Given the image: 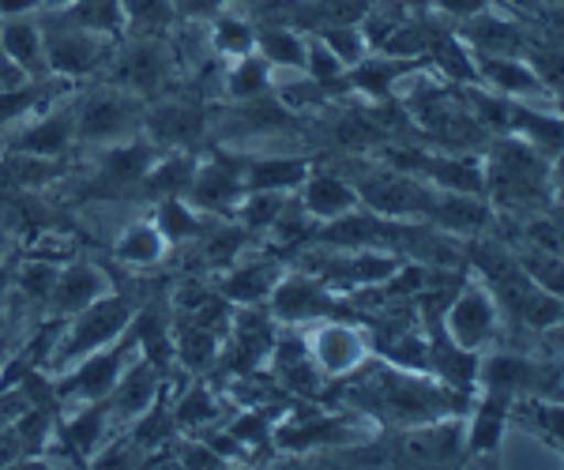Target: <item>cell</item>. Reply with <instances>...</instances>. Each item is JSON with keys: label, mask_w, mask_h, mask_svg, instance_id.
<instances>
[{"label": "cell", "mask_w": 564, "mask_h": 470, "mask_svg": "<svg viewBox=\"0 0 564 470\" xmlns=\"http://www.w3.org/2000/svg\"><path fill=\"white\" fill-rule=\"evenodd\" d=\"M76 23H84V26H113L117 23V0H79Z\"/></svg>", "instance_id": "60d3db41"}, {"label": "cell", "mask_w": 564, "mask_h": 470, "mask_svg": "<svg viewBox=\"0 0 564 470\" xmlns=\"http://www.w3.org/2000/svg\"><path fill=\"white\" fill-rule=\"evenodd\" d=\"M448 324H452V342L463 350H475L494 336V305H489L486 294L467 291L452 305Z\"/></svg>", "instance_id": "3957f363"}, {"label": "cell", "mask_w": 564, "mask_h": 470, "mask_svg": "<svg viewBox=\"0 0 564 470\" xmlns=\"http://www.w3.org/2000/svg\"><path fill=\"white\" fill-rule=\"evenodd\" d=\"M154 400V373L148 365H140V369H132L129 376H124V384H121V392H117V403H121V414H135V411H143Z\"/></svg>", "instance_id": "83f0119b"}, {"label": "cell", "mask_w": 564, "mask_h": 470, "mask_svg": "<svg viewBox=\"0 0 564 470\" xmlns=\"http://www.w3.org/2000/svg\"><path fill=\"white\" fill-rule=\"evenodd\" d=\"M481 68H486V76L494 79L500 90H512V95H527V90H539V76H534V72H527L523 65H516V61L489 57V61H481Z\"/></svg>", "instance_id": "cb8c5ba5"}, {"label": "cell", "mask_w": 564, "mask_h": 470, "mask_svg": "<svg viewBox=\"0 0 564 470\" xmlns=\"http://www.w3.org/2000/svg\"><path fill=\"white\" fill-rule=\"evenodd\" d=\"M324 42L339 61H358L361 57V39H358V31H350V26H339V23L327 26Z\"/></svg>", "instance_id": "f35d334b"}, {"label": "cell", "mask_w": 564, "mask_h": 470, "mask_svg": "<svg viewBox=\"0 0 564 470\" xmlns=\"http://www.w3.org/2000/svg\"><path fill=\"white\" fill-rule=\"evenodd\" d=\"M436 365L444 369V376H448L452 384H467L470 373H475V361H470L467 350L456 347V342H448V339L436 342Z\"/></svg>", "instance_id": "4dcf8cb0"}, {"label": "cell", "mask_w": 564, "mask_h": 470, "mask_svg": "<svg viewBox=\"0 0 564 470\" xmlns=\"http://www.w3.org/2000/svg\"><path fill=\"white\" fill-rule=\"evenodd\" d=\"M39 98H42V90H0V124L26 113Z\"/></svg>", "instance_id": "7bdbcfd3"}, {"label": "cell", "mask_w": 564, "mask_h": 470, "mask_svg": "<svg viewBox=\"0 0 564 470\" xmlns=\"http://www.w3.org/2000/svg\"><path fill=\"white\" fill-rule=\"evenodd\" d=\"M252 188L257 193H279V188H294L297 181H305V162L297 159H263L252 166Z\"/></svg>", "instance_id": "5bb4252c"}, {"label": "cell", "mask_w": 564, "mask_h": 470, "mask_svg": "<svg viewBox=\"0 0 564 470\" xmlns=\"http://www.w3.org/2000/svg\"><path fill=\"white\" fill-rule=\"evenodd\" d=\"M395 76H399L395 61H369V65H361L358 72H354V84L372 90V95H380V90H388V84Z\"/></svg>", "instance_id": "d590c367"}, {"label": "cell", "mask_w": 564, "mask_h": 470, "mask_svg": "<svg viewBox=\"0 0 564 470\" xmlns=\"http://www.w3.org/2000/svg\"><path fill=\"white\" fill-rule=\"evenodd\" d=\"M339 426L335 422H316V426H305V429H286L282 433V445L286 448H305V445H324V440H339Z\"/></svg>", "instance_id": "74e56055"}, {"label": "cell", "mask_w": 564, "mask_h": 470, "mask_svg": "<svg viewBox=\"0 0 564 470\" xmlns=\"http://www.w3.org/2000/svg\"><path fill=\"white\" fill-rule=\"evenodd\" d=\"M117 256L129 260V264H154V260L162 256V238L148 226H135L121 238V245H117Z\"/></svg>", "instance_id": "d4e9b609"}, {"label": "cell", "mask_w": 564, "mask_h": 470, "mask_svg": "<svg viewBox=\"0 0 564 470\" xmlns=\"http://www.w3.org/2000/svg\"><path fill=\"white\" fill-rule=\"evenodd\" d=\"M324 309H332V302L308 278H286L275 291V313L282 320H305V316H316Z\"/></svg>", "instance_id": "ba28073f"}, {"label": "cell", "mask_w": 564, "mask_h": 470, "mask_svg": "<svg viewBox=\"0 0 564 470\" xmlns=\"http://www.w3.org/2000/svg\"><path fill=\"white\" fill-rule=\"evenodd\" d=\"M8 174H12L15 185H42V181H50L57 170L45 166V162H34V159H15L12 166H8Z\"/></svg>", "instance_id": "ee69618b"}, {"label": "cell", "mask_w": 564, "mask_h": 470, "mask_svg": "<svg viewBox=\"0 0 564 470\" xmlns=\"http://www.w3.org/2000/svg\"><path fill=\"white\" fill-rule=\"evenodd\" d=\"M308 72H313L316 84H335L339 79V57L327 45H313L308 50Z\"/></svg>", "instance_id": "b9f144b4"}, {"label": "cell", "mask_w": 564, "mask_h": 470, "mask_svg": "<svg viewBox=\"0 0 564 470\" xmlns=\"http://www.w3.org/2000/svg\"><path fill=\"white\" fill-rule=\"evenodd\" d=\"M279 230H282V241H294V238H302V233H305V222L302 219H282Z\"/></svg>", "instance_id": "6f0895ef"}, {"label": "cell", "mask_w": 564, "mask_h": 470, "mask_svg": "<svg viewBox=\"0 0 564 470\" xmlns=\"http://www.w3.org/2000/svg\"><path fill=\"white\" fill-rule=\"evenodd\" d=\"M430 215H436L448 230H478L481 222H486V207H481L478 200H470V196H448L444 204H433Z\"/></svg>", "instance_id": "44dd1931"}, {"label": "cell", "mask_w": 564, "mask_h": 470, "mask_svg": "<svg viewBox=\"0 0 564 470\" xmlns=\"http://www.w3.org/2000/svg\"><path fill=\"white\" fill-rule=\"evenodd\" d=\"M0 45L4 53L15 61V65H39L42 61V42H39V31L31 23H8L4 34H0Z\"/></svg>", "instance_id": "7402d4cb"}, {"label": "cell", "mask_w": 564, "mask_h": 470, "mask_svg": "<svg viewBox=\"0 0 564 470\" xmlns=\"http://www.w3.org/2000/svg\"><path fill=\"white\" fill-rule=\"evenodd\" d=\"M486 381L497 392H520V387H539V369H531L520 358H494L486 365Z\"/></svg>", "instance_id": "ffe728a7"}, {"label": "cell", "mask_w": 564, "mask_h": 470, "mask_svg": "<svg viewBox=\"0 0 564 470\" xmlns=\"http://www.w3.org/2000/svg\"><path fill=\"white\" fill-rule=\"evenodd\" d=\"M358 196L343 185L339 177H313L305 188V207L321 219H335V215H347Z\"/></svg>", "instance_id": "8fae6325"}, {"label": "cell", "mask_w": 564, "mask_h": 470, "mask_svg": "<svg viewBox=\"0 0 564 470\" xmlns=\"http://www.w3.org/2000/svg\"><path fill=\"white\" fill-rule=\"evenodd\" d=\"M384 403L399 418H430L433 411H441V395L417 381H399V376H384Z\"/></svg>", "instance_id": "8992f818"}, {"label": "cell", "mask_w": 564, "mask_h": 470, "mask_svg": "<svg viewBox=\"0 0 564 470\" xmlns=\"http://www.w3.org/2000/svg\"><path fill=\"white\" fill-rule=\"evenodd\" d=\"M215 42H218V50H223V53H238V57H245V53L252 50V31L245 23L226 20V23H218Z\"/></svg>", "instance_id": "ab89813d"}, {"label": "cell", "mask_w": 564, "mask_h": 470, "mask_svg": "<svg viewBox=\"0 0 564 470\" xmlns=\"http://www.w3.org/2000/svg\"><path fill=\"white\" fill-rule=\"evenodd\" d=\"M215 414V406H212V400H207L204 392H193L188 395L185 403L177 406V418L185 422V426H196V422H207Z\"/></svg>", "instance_id": "681fc988"}, {"label": "cell", "mask_w": 564, "mask_h": 470, "mask_svg": "<svg viewBox=\"0 0 564 470\" xmlns=\"http://www.w3.org/2000/svg\"><path fill=\"white\" fill-rule=\"evenodd\" d=\"M34 0H0V12H26Z\"/></svg>", "instance_id": "680465c9"}, {"label": "cell", "mask_w": 564, "mask_h": 470, "mask_svg": "<svg viewBox=\"0 0 564 470\" xmlns=\"http://www.w3.org/2000/svg\"><path fill=\"white\" fill-rule=\"evenodd\" d=\"M260 433H263V418H257V414H249V418H241L238 426H234V440H260Z\"/></svg>", "instance_id": "f5cc1de1"}, {"label": "cell", "mask_w": 564, "mask_h": 470, "mask_svg": "<svg viewBox=\"0 0 564 470\" xmlns=\"http://www.w3.org/2000/svg\"><path fill=\"white\" fill-rule=\"evenodd\" d=\"M456 440L459 429H430V433H417L406 445V459H417V463H444L448 456H456Z\"/></svg>", "instance_id": "d6986e66"}, {"label": "cell", "mask_w": 564, "mask_h": 470, "mask_svg": "<svg viewBox=\"0 0 564 470\" xmlns=\"http://www.w3.org/2000/svg\"><path fill=\"white\" fill-rule=\"evenodd\" d=\"M98 433H102V406H90L84 418H76L68 426V440L79 451H90V448L98 445Z\"/></svg>", "instance_id": "8d00e7d4"}, {"label": "cell", "mask_w": 564, "mask_h": 470, "mask_svg": "<svg viewBox=\"0 0 564 470\" xmlns=\"http://www.w3.org/2000/svg\"><path fill=\"white\" fill-rule=\"evenodd\" d=\"M148 162H151V151L148 147H121L113 155H106L102 162V185L109 188H121V185H132L148 174Z\"/></svg>", "instance_id": "2e32d148"}, {"label": "cell", "mask_w": 564, "mask_h": 470, "mask_svg": "<svg viewBox=\"0 0 564 470\" xmlns=\"http://www.w3.org/2000/svg\"><path fill=\"white\" fill-rule=\"evenodd\" d=\"M430 174L436 177V185H444L448 193H478L481 188V174L470 162H430Z\"/></svg>", "instance_id": "484cf974"}, {"label": "cell", "mask_w": 564, "mask_h": 470, "mask_svg": "<svg viewBox=\"0 0 564 470\" xmlns=\"http://www.w3.org/2000/svg\"><path fill=\"white\" fill-rule=\"evenodd\" d=\"M117 369H121V350H117V354L90 358L87 365L68 381V387L72 392H84V395H102L117 384Z\"/></svg>", "instance_id": "e0dca14e"}, {"label": "cell", "mask_w": 564, "mask_h": 470, "mask_svg": "<svg viewBox=\"0 0 564 470\" xmlns=\"http://www.w3.org/2000/svg\"><path fill=\"white\" fill-rule=\"evenodd\" d=\"M279 219V196L275 193H257V200L245 207V222L249 226H271Z\"/></svg>", "instance_id": "7dc6e473"}, {"label": "cell", "mask_w": 564, "mask_h": 470, "mask_svg": "<svg viewBox=\"0 0 564 470\" xmlns=\"http://www.w3.org/2000/svg\"><path fill=\"white\" fill-rule=\"evenodd\" d=\"M185 467H218V451L188 448V451H185Z\"/></svg>", "instance_id": "9f6ffc18"}, {"label": "cell", "mask_w": 564, "mask_h": 470, "mask_svg": "<svg viewBox=\"0 0 564 470\" xmlns=\"http://www.w3.org/2000/svg\"><path fill=\"white\" fill-rule=\"evenodd\" d=\"M260 50H263V57L275 61V65H286V68L305 65V45L290 31H263Z\"/></svg>", "instance_id": "4316f807"}, {"label": "cell", "mask_w": 564, "mask_h": 470, "mask_svg": "<svg viewBox=\"0 0 564 470\" xmlns=\"http://www.w3.org/2000/svg\"><path fill=\"white\" fill-rule=\"evenodd\" d=\"M500 429H505V411L497 406V400H489V406L478 414V422H475V448H481V451L497 448Z\"/></svg>", "instance_id": "836d02e7"}, {"label": "cell", "mask_w": 564, "mask_h": 470, "mask_svg": "<svg viewBox=\"0 0 564 470\" xmlns=\"http://www.w3.org/2000/svg\"><path fill=\"white\" fill-rule=\"evenodd\" d=\"M332 245H380V241L391 238V226L380 219H369V215H350V219L335 222L332 230L324 233Z\"/></svg>", "instance_id": "4fadbf2b"}, {"label": "cell", "mask_w": 564, "mask_h": 470, "mask_svg": "<svg viewBox=\"0 0 564 470\" xmlns=\"http://www.w3.org/2000/svg\"><path fill=\"white\" fill-rule=\"evenodd\" d=\"M425 45V31H417V26H411V31H399V34H391V39L384 42V50L388 53H411V50H422Z\"/></svg>", "instance_id": "816d5d0a"}, {"label": "cell", "mask_w": 564, "mask_h": 470, "mask_svg": "<svg viewBox=\"0 0 564 470\" xmlns=\"http://www.w3.org/2000/svg\"><path fill=\"white\" fill-rule=\"evenodd\" d=\"M129 121H132V102H124V98H117V95H98V98H90L84 106V113H79V132H84L87 140H106V135L129 129Z\"/></svg>", "instance_id": "5b68a950"}, {"label": "cell", "mask_w": 564, "mask_h": 470, "mask_svg": "<svg viewBox=\"0 0 564 470\" xmlns=\"http://www.w3.org/2000/svg\"><path fill=\"white\" fill-rule=\"evenodd\" d=\"M151 129L166 143H188L204 132V110H199V106H188V102L162 106V110L151 117Z\"/></svg>", "instance_id": "9c48e42d"}, {"label": "cell", "mask_w": 564, "mask_h": 470, "mask_svg": "<svg viewBox=\"0 0 564 470\" xmlns=\"http://www.w3.org/2000/svg\"><path fill=\"white\" fill-rule=\"evenodd\" d=\"M53 283H57V267H50V264H31L23 271V291L34 297L53 294Z\"/></svg>", "instance_id": "c3c4849f"}, {"label": "cell", "mask_w": 564, "mask_h": 470, "mask_svg": "<svg viewBox=\"0 0 564 470\" xmlns=\"http://www.w3.org/2000/svg\"><path fill=\"white\" fill-rule=\"evenodd\" d=\"M98 57H102V50H98V42L84 31L53 34V42H50V61L57 72H72V76H79V72L95 68Z\"/></svg>", "instance_id": "52a82bcc"}, {"label": "cell", "mask_w": 564, "mask_h": 470, "mask_svg": "<svg viewBox=\"0 0 564 470\" xmlns=\"http://www.w3.org/2000/svg\"><path fill=\"white\" fill-rule=\"evenodd\" d=\"M188 185H193V162H188V159L162 162V170L151 177L154 193H185Z\"/></svg>", "instance_id": "d6a6232c"}, {"label": "cell", "mask_w": 564, "mask_h": 470, "mask_svg": "<svg viewBox=\"0 0 564 470\" xmlns=\"http://www.w3.org/2000/svg\"><path fill=\"white\" fill-rule=\"evenodd\" d=\"M212 350H215L212 328H204V324H188V328L181 331V358H185L188 365H207Z\"/></svg>", "instance_id": "1f68e13d"}, {"label": "cell", "mask_w": 564, "mask_h": 470, "mask_svg": "<svg viewBox=\"0 0 564 470\" xmlns=\"http://www.w3.org/2000/svg\"><path fill=\"white\" fill-rule=\"evenodd\" d=\"M271 286H275V271L268 264H249V267L234 271L226 291H230V297H238V302H260V297H268Z\"/></svg>", "instance_id": "603a6c76"}, {"label": "cell", "mask_w": 564, "mask_h": 470, "mask_svg": "<svg viewBox=\"0 0 564 470\" xmlns=\"http://www.w3.org/2000/svg\"><path fill=\"white\" fill-rule=\"evenodd\" d=\"M121 72H124V79L135 87V90H154L166 79V57H162V50L159 45H135V50L124 57V65H121Z\"/></svg>", "instance_id": "7c38bea8"}, {"label": "cell", "mask_w": 564, "mask_h": 470, "mask_svg": "<svg viewBox=\"0 0 564 470\" xmlns=\"http://www.w3.org/2000/svg\"><path fill=\"white\" fill-rule=\"evenodd\" d=\"M98 291H102V275L87 264H76V267H68L65 275H57V283H53V302H57L61 309H87L98 297Z\"/></svg>", "instance_id": "30bf717a"}, {"label": "cell", "mask_w": 564, "mask_h": 470, "mask_svg": "<svg viewBox=\"0 0 564 470\" xmlns=\"http://www.w3.org/2000/svg\"><path fill=\"white\" fill-rule=\"evenodd\" d=\"M238 249H241V233H238V230H223V233H215V241H212V245H207V252H212L215 264H223V260H230Z\"/></svg>", "instance_id": "f907efd6"}, {"label": "cell", "mask_w": 564, "mask_h": 470, "mask_svg": "<svg viewBox=\"0 0 564 470\" xmlns=\"http://www.w3.org/2000/svg\"><path fill=\"white\" fill-rule=\"evenodd\" d=\"M313 354H316V361H321L324 373L343 376V373H350L361 358H366V342H361L358 331L347 328V324H327V328L316 331Z\"/></svg>", "instance_id": "7a4b0ae2"}, {"label": "cell", "mask_w": 564, "mask_h": 470, "mask_svg": "<svg viewBox=\"0 0 564 470\" xmlns=\"http://www.w3.org/2000/svg\"><path fill=\"white\" fill-rule=\"evenodd\" d=\"M129 302L124 297H109V302H95L90 309L79 316V324L72 328L68 336V347H65V358H79L87 350H98L102 342H109L117 331L129 324Z\"/></svg>", "instance_id": "6da1fadb"}, {"label": "cell", "mask_w": 564, "mask_h": 470, "mask_svg": "<svg viewBox=\"0 0 564 470\" xmlns=\"http://www.w3.org/2000/svg\"><path fill=\"white\" fill-rule=\"evenodd\" d=\"M263 87H268V68H263L260 61H245V65L230 76V90L238 98H257Z\"/></svg>", "instance_id": "e575fe53"}, {"label": "cell", "mask_w": 564, "mask_h": 470, "mask_svg": "<svg viewBox=\"0 0 564 470\" xmlns=\"http://www.w3.org/2000/svg\"><path fill=\"white\" fill-rule=\"evenodd\" d=\"M4 283H8V275H4V271H0V294H4Z\"/></svg>", "instance_id": "94428289"}, {"label": "cell", "mask_w": 564, "mask_h": 470, "mask_svg": "<svg viewBox=\"0 0 564 470\" xmlns=\"http://www.w3.org/2000/svg\"><path fill=\"white\" fill-rule=\"evenodd\" d=\"M527 267H531V275H534V278L542 275L550 291H557V286H561V267H557V260H550V264H542V260H539V264H527Z\"/></svg>", "instance_id": "db71d44e"}, {"label": "cell", "mask_w": 564, "mask_h": 470, "mask_svg": "<svg viewBox=\"0 0 564 470\" xmlns=\"http://www.w3.org/2000/svg\"><path fill=\"white\" fill-rule=\"evenodd\" d=\"M0 84H15V68L4 65V57H0Z\"/></svg>", "instance_id": "91938a15"}, {"label": "cell", "mask_w": 564, "mask_h": 470, "mask_svg": "<svg viewBox=\"0 0 564 470\" xmlns=\"http://www.w3.org/2000/svg\"><path fill=\"white\" fill-rule=\"evenodd\" d=\"M470 39H475V45H481V50L505 53V50H516V42H520V34H516L508 23L494 20V15H481L478 23H470Z\"/></svg>", "instance_id": "f1b7e54d"}, {"label": "cell", "mask_w": 564, "mask_h": 470, "mask_svg": "<svg viewBox=\"0 0 564 470\" xmlns=\"http://www.w3.org/2000/svg\"><path fill=\"white\" fill-rule=\"evenodd\" d=\"M68 135H72V121L68 117H50V121L34 124L31 132L20 140V147L26 155H42V159H53L68 147Z\"/></svg>", "instance_id": "9a60e30c"}, {"label": "cell", "mask_w": 564, "mask_h": 470, "mask_svg": "<svg viewBox=\"0 0 564 470\" xmlns=\"http://www.w3.org/2000/svg\"><path fill=\"white\" fill-rule=\"evenodd\" d=\"M162 230H166L170 238H188V233H196L199 226L181 204H166L162 207Z\"/></svg>", "instance_id": "f6af8a7d"}, {"label": "cell", "mask_w": 564, "mask_h": 470, "mask_svg": "<svg viewBox=\"0 0 564 470\" xmlns=\"http://www.w3.org/2000/svg\"><path fill=\"white\" fill-rule=\"evenodd\" d=\"M124 12L132 15V23L140 31H162L174 20V4L170 0H124Z\"/></svg>", "instance_id": "f546056e"}, {"label": "cell", "mask_w": 564, "mask_h": 470, "mask_svg": "<svg viewBox=\"0 0 564 470\" xmlns=\"http://www.w3.org/2000/svg\"><path fill=\"white\" fill-rule=\"evenodd\" d=\"M339 143H347V147H366V143L377 140V129H372L369 121H361V117H347V121H339Z\"/></svg>", "instance_id": "bcb514c9"}, {"label": "cell", "mask_w": 564, "mask_h": 470, "mask_svg": "<svg viewBox=\"0 0 564 470\" xmlns=\"http://www.w3.org/2000/svg\"><path fill=\"white\" fill-rule=\"evenodd\" d=\"M170 4H177L181 12H188V15H207V12H215L223 0H170Z\"/></svg>", "instance_id": "11a10c76"}, {"label": "cell", "mask_w": 564, "mask_h": 470, "mask_svg": "<svg viewBox=\"0 0 564 470\" xmlns=\"http://www.w3.org/2000/svg\"><path fill=\"white\" fill-rule=\"evenodd\" d=\"M361 196H366L369 207H377V211H384V215H411V211H430L433 207L430 193H422L417 185L399 181V177H372L366 181Z\"/></svg>", "instance_id": "277c9868"}, {"label": "cell", "mask_w": 564, "mask_h": 470, "mask_svg": "<svg viewBox=\"0 0 564 470\" xmlns=\"http://www.w3.org/2000/svg\"><path fill=\"white\" fill-rule=\"evenodd\" d=\"M196 204L199 207H212V211H223V207H230V200L238 196V177H234V170L226 166H212L204 177L196 181Z\"/></svg>", "instance_id": "ac0fdd59"}]
</instances>
